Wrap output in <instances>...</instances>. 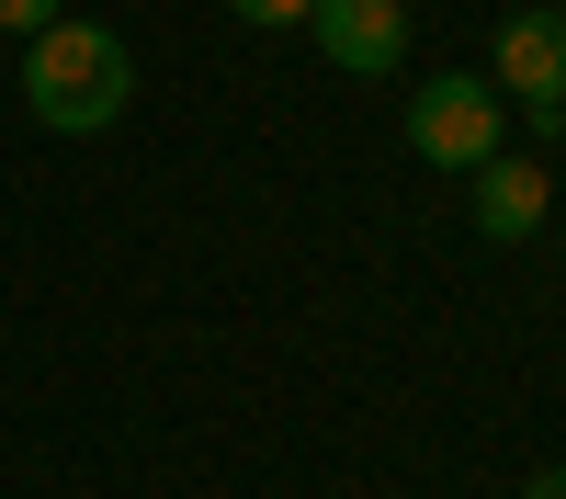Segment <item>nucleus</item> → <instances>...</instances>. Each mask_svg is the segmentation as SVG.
Listing matches in <instances>:
<instances>
[{
    "mask_svg": "<svg viewBox=\"0 0 566 499\" xmlns=\"http://www.w3.org/2000/svg\"><path fill=\"white\" fill-rule=\"evenodd\" d=\"M23 103H34V125H57V136H103V125L136 103L125 34H114V23H45V34L23 45Z\"/></svg>",
    "mask_w": 566,
    "mask_h": 499,
    "instance_id": "f257e3e1",
    "label": "nucleus"
},
{
    "mask_svg": "<svg viewBox=\"0 0 566 499\" xmlns=\"http://www.w3.org/2000/svg\"><path fill=\"white\" fill-rule=\"evenodd\" d=\"M499 148H510V103H499L476 69H431V80H419V103H408V159L476 181Z\"/></svg>",
    "mask_w": 566,
    "mask_h": 499,
    "instance_id": "f03ea898",
    "label": "nucleus"
},
{
    "mask_svg": "<svg viewBox=\"0 0 566 499\" xmlns=\"http://www.w3.org/2000/svg\"><path fill=\"white\" fill-rule=\"evenodd\" d=\"M488 91H499V103H522V114H555V103H566V12H544V0H533V12H510Z\"/></svg>",
    "mask_w": 566,
    "mask_h": 499,
    "instance_id": "7ed1b4c3",
    "label": "nucleus"
},
{
    "mask_svg": "<svg viewBox=\"0 0 566 499\" xmlns=\"http://www.w3.org/2000/svg\"><path fill=\"white\" fill-rule=\"evenodd\" d=\"M306 34H317V58L352 69V80H386L408 58V12H397V0H317Z\"/></svg>",
    "mask_w": 566,
    "mask_h": 499,
    "instance_id": "20e7f679",
    "label": "nucleus"
},
{
    "mask_svg": "<svg viewBox=\"0 0 566 499\" xmlns=\"http://www.w3.org/2000/svg\"><path fill=\"white\" fill-rule=\"evenodd\" d=\"M533 227H544V170L499 148V159L476 170V239H499V250H510V239H533Z\"/></svg>",
    "mask_w": 566,
    "mask_h": 499,
    "instance_id": "39448f33",
    "label": "nucleus"
},
{
    "mask_svg": "<svg viewBox=\"0 0 566 499\" xmlns=\"http://www.w3.org/2000/svg\"><path fill=\"white\" fill-rule=\"evenodd\" d=\"M45 23H69V0H0V34H23V45H34Z\"/></svg>",
    "mask_w": 566,
    "mask_h": 499,
    "instance_id": "423d86ee",
    "label": "nucleus"
},
{
    "mask_svg": "<svg viewBox=\"0 0 566 499\" xmlns=\"http://www.w3.org/2000/svg\"><path fill=\"white\" fill-rule=\"evenodd\" d=\"M227 12H239V23H306L317 0H227Z\"/></svg>",
    "mask_w": 566,
    "mask_h": 499,
    "instance_id": "0eeeda50",
    "label": "nucleus"
},
{
    "mask_svg": "<svg viewBox=\"0 0 566 499\" xmlns=\"http://www.w3.org/2000/svg\"><path fill=\"white\" fill-rule=\"evenodd\" d=\"M522 499H566V466H544V477H533V488H522Z\"/></svg>",
    "mask_w": 566,
    "mask_h": 499,
    "instance_id": "6e6552de",
    "label": "nucleus"
},
{
    "mask_svg": "<svg viewBox=\"0 0 566 499\" xmlns=\"http://www.w3.org/2000/svg\"><path fill=\"white\" fill-rule=\"evenodd\" d=\"M544 136H555V148H566V103H555V114H544Z\"/></svg>",
    "mask_w": 566,
    "mask_h": 499,
    "instance_id": "1a4fd4ad",
    "label": "nucleus"
}]
</instances>
